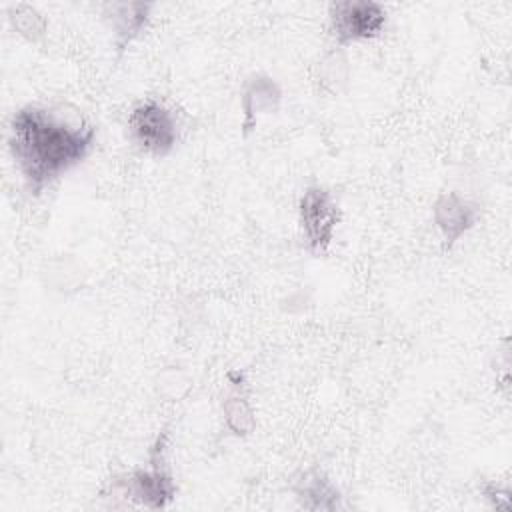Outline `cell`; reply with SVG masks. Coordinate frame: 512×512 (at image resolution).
<instances>
[{"instance_id":"cell-12","label":"cell","mask_w":512,"mask_h":512,"mask_svg":"<svg viewBox=\"0 0 512 512\" xmlns=\"http://www.w3.org/2000/svg\"><path fill=\"white\" fill-rule=\"evenodd\" d=\"M8 22L14 32H18L28 42H40L48 30L46 16L36 6L24 2L12 4L8 8Z\"/></svg>"},{"instance_id":"cell-9","label":"cell","mask_w":512,"mask_h":512,"mask_svg":"<svg viewBox=\"0 0 512 512\" xmlns=\"http://www.w3.org/2000/svg\"><path fill=\"white\" fill-rule=\"evenodd\" d=\"M224 426L236 436L246 438L256 428V414L250 404L248 380L242 370H230L226 374V392L220 400Z\"/></svg>"},{"instance_id":"cell-11","label":"cell","mask_w":512,"mask_h":512,"mask_svg":"<svg viewBox=\"0 0 512 512\" xmlns=\"http://www.w3.org/2000/svg\"><path fill=\"white\" fill-rule=\"evenodd\" d=\"M314 80L320 86V90L328 94H338L346 88L350 80V62L344 48L336 46L318 60Z\"/></svg>"},{"instance_id":"cell-4","label":"cell","mask_w":512,"mask_h":512,"mask_svg":"<svg viewBox=\"0 0 512 512\" xmlns=\"http://www.w3.org/2000/svg\"><path fill=\"white\" fill-rule=\"evenodd\" d=\"M386 22V8L374 0H336L328 4V30L338 48L378 38Z\"/></svg>"},{"instance_id":"cell-2","label":"cell","mask_w":512,"mask_h":512,"mask_svg":"<svg viewBox=\"0 0 512 512\" xmlns=\"http://www.w3.org/2000/svg\"><path fill=\"white\" fill-rule=\"evenodd\" d=\"M166 450L168 430L162 428L148 450V466L114 478L110 482V494L124 496L132 504L148 510L168 508L178 494V486L166 464Z\"/></svg>"},{"instance_id":"cell-7","label":"cell","mask_w":512,"mask_h":512,"mask_svg":"<svg viewBox=\"0 0 512 512\" xmlns=\"http://www.w3.org/2000/svg\"><path fill=\"white\" fill-rule=\"evenodd\" d=\"M282 88L266 72H254L250 74L240 90V108H242V132L248 136L260 116L276 114L282 106Z\"/></svg>"},{"instance_id":"cell-10","label":"cell","mask_w":512,"mask_h":512,"mask_svg":"<svg viewBox=\"0 0 512 512\" xmlns=\"http://www.w3.org/2000/svg\"><path fill=\"white\" fill-rule=\"evenodd\" d=\"M292 492L302 508L306 510H338L342 508L340 490L334 482L320 470V468H306L302 470L294 484Z\"/></svg>"},{"instance_id":"cell-8","label":"cell","mask_w":512,"mask_h":512,"mask_svg":"<svg viewBox=\"0 0 512 512\" xmlns=\"http://www.w3.org/2000/svg\"><path fill=\"white\" fill-rule=\"evenodd\" d=\"M152 2H108L102 4V16L112 32V42L122 54L134 40H138L150 24Z\"/></svg>"},{"instance_id":"cell-6","label":"cell","mask_w":512,"mask_h":512,"mask_svg":"<svg viewBox=\"0 0 512 512\" xmlns=\"http://www.w3.org/2000/svg\"><path fill=\"white\" fill-rule=\"evenodd\" d=\"M480 218V206L458 192H440L432 202V222L442 236L444 250H452Z\"/></svg>"},{"instance_id":"cell-13","label":"cell","mask_w":512,"mask_h":512,"mask_svg":"<svg viewBox=\"0 0 512 512\" xmlns=\"http://www.w3.org/2000/svg\"><path fill=\"white\" fill-rule=\"evenodd\" d=\"M482 496L494 506V508H510V490L502 488L494 482H486L482 486Z\"/></svg>"},{"instance_id":"cell-5","label":"cell","mask_w":512,"mask_h":512,"mask_svg":"<svg viewBox=\"0 0 512 512\" xmlns=\"http://www.w3.org/2000/svg\"><path fill=\"white\" fill-rule=\"evenodd\" d=\"M342 220V210L334 194L324 186H308L298 200V224L306 248L320 256L326 254L336 228Z\"/></svg>"},{"instance_id":"cell-3","label":"cell","mask_w":512,"mask_h":512,"mask_svg":"<svg viewBox=\"0 0 512 512\" xmlns=\"http://www.w3.org/2000/svg\"><path fill=\"white\" fill-rule=\"evenodd\" d=\"M132 144L154 158L168 156L180 138V128L174 112L156 98L138 100L126 120Z\"/></svg>"},{"instance_id":"cell-1","label":"cell","mask_w":512,"mask_h":512,"mask_svg":"<svg viewBox=\"0 0 512 512\" xmlns=\"http://www.w3.org/2000/svg\"><path fill=\"white\" fill-rule=\"evenodd\" d=\"M96 126L82 118L26 104L18 108L8 126V150L32 196L68 170L82 164L96 146Z\"/></svg>"}]
</instances>
